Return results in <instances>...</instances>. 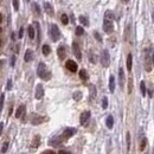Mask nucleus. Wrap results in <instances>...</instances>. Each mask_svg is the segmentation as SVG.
<instances>
[{"label":"nucleus","instance_id":"1","mask_svg":"<svg viewBox=\"0 0 154 154\" xmlns=\"http://www.w3.org/2000/svg\"><path fill=\"white\" fill-rule=\"evenodd\" d=\"M113 13L110 11H107L104 14V21H103V30L107 33H112L114 31V23H113Z\"/></svg>","mask_w":154,"mask_h":154},{"label":"nucleus","instance_id":"2","mask_svg":"<svg viewBox=\"0 0 154 154\" xmlns=\"http://www.w3.org/2000/svg\"><path fill=\"white\" fill-rule=\"evenodd\" d=\"M37 74H38V76H39L42 79H50V77H51V72L48 70L46 65H45L43 62H40L39 64H38Z\"/></svg>","mask_w":154,"mask_h":154},{"label":"nucleus","instance_id":"3","mask_svg":"<svg viewBox=\"0 0 154 154\" xmlns=\"http://www.w3.org/2000/svg\"><path fill=\"white\" fill-rule=\"evenodd\" d=\"M50 34H51V39H52L53 42L59 40V38H61V32H59V28H58V26H57L56 24H52V25H51Z\"/></svg>","mask_w":154,"mask_h":154},{"label":"nucleus","instance_id":"4","mask_svg":"<svg viewBox=\"0 0 154 154\" xmlns=\"http://www.w3.org/2000/svg\"><path fill=\"white\" fill-rule=\"evenodd\" d=\"M101 63L104 68H107L110 63V55H109V51L107 50V49L102 51V53H101Z\"/></svg>","mask_w":154,"mask_h":154},{"label":"nucleus","instance_id":"5","mask_svg":"<svg viewBox=\"0 0 154 154\" xmlns=\"http://www.w3.org/2000/svg\"><path fill=\"white\" fill-rule=\"evenodd\" d=\"M90 112L89 110H85V112H83L81 114V116H79V122H81V124H87V122H88V120L90 119Z\"/></svg>","mask_w":154,"mask_h":154},{"label":"nucleus","instance_id":"6","mask_svg":"<svg viewBox=\"0 0 154 154\" xmlns=\"http://www.w3.org/2000/svg\"><path fill=\"white\" fill-rule=\"evenodd\" d=\"M65 67H67V69L69 71H71V72H76V71H77V63H75V62L71 61V59L67 61Z\"/></svg>","mask_w":154,"mask_h":154},{"label":"nucleus","instance_id":"7","mask_svg":"<svg viewBox=\"0 0 154 154\" xmlns=\"http://www.w3.org/2000/svg\"><path fill=\"white\" fill-rule=\"evenodd\" d=\"M39 143H40V136L39 135H36L32 140V143H31V152H34L38 147H39Z\"/></svg>","mask_w":154,"mask_h":154},{"label":"nucleus","instance_id":"8","mask_svg":"<svg viewBox=\"0 0 154 154\" xmlns=\"http://www.w3.org/2000/svg\"><path fill=\"white\" fill-rule=\"evenodd\" d=\"M72 50H74V53H75L76 58L78 59V61H81V59H82L81 50H79V46H78V44H77L76 42H74V43H72Z\"/></svg>","mask_w":154,"mask_h":154},{"label":"nucleus","instance_id":"9","mask_svg":"<svg viewBox=\"0 0 154 154\" xmlns=\"http://www.w3.org/2000/svg\"><path fill=\"white\" fill-rule=\"evenodd\" d=\"M42 122H44V118L43 116H39V115H37V114H34V115H32V119H31V123L32 124H40Z\"/></svg>","mask_w":154,"mask_h":154},{"label":"nucleus","instance_id":"10","mask_svg":"<svg viewBox=\"0 0 154 154\" xmlns=\"http://www.w3.org/2000/svg\"><path fill=\"white\" fill-rule=\"evenodd\" d=\"M44 96V88H43L42 84H37V88H36V98H42Z\"/></svg>","mask_w":154,"mask_h":154},{"label":"nucleus","instance_id":"11","mask_svg":"<svg viewBox=\"0 0 154 154\" xmlns=\"http://www.w3.org/2000/svg\"><path fill=\"white\" fill-rule=\"evenodd\" d=\"M74 134H76V129L75 128H67L64 129V132L62 134V137H70Z\"/></svg>","mask_w":154,"mask_h":154},{"label":"nucleus","instance_id":"12","mask_svg":"<svg viewBox=\"0 0 154 154\" xmlns=\"http://www.w3.org/2000/svg\"><path fill=\"white\" fill-rule=\"evenodd\" d=\"M44 9H45V12L48 13V16L53 17V9H52V6H51L48 1H45V3H44Z\"/></svg>","mask_w":154,"mask_h":154},{"label":"nucleus","instance_id":"13","mask_svg":"<svg viewBox=\"0 0 154 154\" xmlns=\"http://www.w3.org/2000/svg\"><path fill=\"white\" fill-rule=\"evenodd\" d=\"M119 79H120V87L122 88L124 85V71L122 68H120V70H119Z\"/></svg>","mask_w":154,"mask_h":154},{"label":"nucleus","instance_id":"14","mask_svg":"<svg viewBox=\"0 0 154 154\" xmlns=\"http://www.w3.org/2000/svg\"><path fill=\"white\" fill-rule=\"evenodd\" d=\"M106 124H107V127H108L109 129L113 128V126H114V119H113L112 115H108V116H107V119H106Z\"/></svg>","mask_w":154,"mask_h":154},{"label":"nucleus","instance_id":"15","mask_svg":"<svg viewBox=\"0 0 154 154\" xmlns=\"http://www.w3.org/2000/svg\"><path fill=\"white\" fill-rule=\"evenodd\" d=\"M132 64H133V56H132V53H128V56H127L126 65H127V69H128L129 71L132 70Z\"/></svg>","mask_w":154,"mask_h":154},{"label":"nucleus","instance_id":"16","mask_svg":"<svg viewBox=\"0 0 154 154\" xmlns=\"http://www.w3.org/2000/svg\"><path fill=\"white\" fill-rule=\"evenodd\" d=\"M62 139H63L62 136H61V137H58V136L52 137V140H50V141H49V145H50V146H58L59 143H61Z\"/></svg>","mask_w":154,"mask_h":154},{"label":"nucleus","instance_id":"17","mask_svg":"<svg viewBox=\"0 0 154 154\" xmlns=\"http://www.w3.org/2000/svg\"><path fill=\"white\" fill-rule=\"evenodd\" d=\"M25 113V106L24 104H21V106H19V108L17 109V112H16V118L19 119L21 118V115Z\"/></svg>","mask_w":154,"mask_h":154},{"label":"nucleus","instance_id":"18","mask_svg":"<svg viewBox=\"0 0 154 154\" xmlns=\"http://www.w3.org/2000/svg\"><path fill=\"white\" fill-rule=\"evenodd\" d=\"M57 53H58L59 59H64L65 58V48L64 46H59L57 49Z\"/></svg>","mask_w":154,"mask_h":154},{"label":"nucleus","instance_id":"19","mask_svg":"<svg viewBox=\"0 0 154 154\" xmlns=\"http://www.w3.org/2000/svg\"><path fill=\"white\" fill-rule=\"evenodd\" d=\"M109 90L110 92H114L115 90V77L113 75L109 77Z\"/></svg>","mask_w":154,"mask_h":154},{"label":"nucleus","instance_id":"20","mask_svg":"<svg viewBox=\"0 0 154 154\" xmlns=\"http://www.w3.org/2000/svg\"><path fill=\"white\" fill-rule=\"evenodd\" d=\"M79 78H81L82 81H88V78H89V75H88L87 70L82 69V70L79 71Z\"/></svg>","mask_w":154,"mask_h":154},{"label":"nucleus","instance_id":"21","mask_svg":"<svg viewBox=\"0 0 154 154\" xmlns=\"http://www.w3.org/2000/svg\"><path fill=\"white\" fill-rule=\"evenodd\" d=\"M32 57H33V52H32L31 50H26L25 56H24V61L27 63V62H30L31 59H32Z\"/></svg>","mask_w":154,"mask_h":154},{"label":"nucleus","instance_id":"22","mask_svg":"<svg viewBox=\"0 0 154 154\" xmlns=\"http://www.w3.org/2000/svg\"><path fill=\"white\" fill-rule=\"evenodd\" d=\"M34 27H36V31H37V43H39V42H40V38H42L39 24H38V23H34Z\"/></svg>","mask_w":154,"mask_h":154},{"label":"nucleus","instance_id":"23","mask_svg":"<svg viewBox=\"0 0 154 154\" xmlns=\"http://www.w3.org/2000/svg\"><path fill=\"white\" fill-rule=\"evenodd\" d=\"M42 51H43V55H44V56H49L50 52H51V48L49 46V45L44 44L43 45V48H42Z\"/></svg>","mask_w":154,"mask_h":154},{"label":"nucleus","instance_id":"24","mask_svg":"<svg viewBox=\"0 0 154 154\" xmlns=\"http://www.w3.org/2000/svg\"><path fill=\"white\" fill-rule=\"evenodd\" d=\"M37 32H34V27L32 25L28 26V37H30V39H34V36H37Z\"/></svg>","mask_w":154,"mask_h":154},{"label":"nucleus","instance_id":"25","mask_svg":"<svg viewBox=\"0 0 154 154\" xmlns=\"http://www.w3.org/2000/svg\"><path fill=\"white\" fill-rule=\"evenodd\" d=\"M79 23H81L82 25L89 26V19H88V17H85V16H81V17H79Z\"/></svg>","mask_w":154,"mask_h":154},{"label":"nucleus","instance_id":"26","mask_svg":"<svg viewBox=\"0 0 154 154\" xmlns=\"http://www.w3.org/2000/svg\"><path fill=\"white\" fill-rule=\"evenodd\" d=\"M72 98L75 100V101H79V100L82 98V91H78V90H77V91H75L72 94Z\"/></svg>","mask_w":154,"mask_h":154},{"label":"nucleus","instance_id":"27","mask_svg":"<svg viewBox=\"0 0 154 154\" xmlns=\"http://www.w3.org/2000/svg\"><path fill=\"white\" fill-rule=\"evenodd\" d=\"M32 6H33L32 10H33V12L36 13V16H40V7H39V5H38L37 3H34Z\"/></svg>","mask_w":154,"mask_h":154},{"label":"nucleus","instance_id":"28","mask_svg":"<svg viewBox=\"0 0 154 154\" xmlns=\"http://www.w3.org/2000/svg\"><path fill=\"white\" fill-rule=\"evenodd\" d=\"M140 90H141V95L145 96L146 95V84H145V82L143 81L140 83Z\"/></svg>","mask_w":154,"mask_h":154},{"label":"nucleus","instance_id":"29","mask_svg":"<svg viewBox=\"0 0 154 154\" xmlns=\"http://www.w3.org/2000/svg\"><path fill=\"white\" fill-rule=\"evenodd\" d=\"M96 96V88L95 85H91V88H90V98H95Z\"/></svg>","mask_w":154,"mask_h":154},{"label":"nucleus","instance_id":"30","mask_svg":"<svg viewBox=\"0 0 154 154\" xmlns=\"http://www.w3.org/2000/svg\"><path fill=\"white\" fill-rule=\"evenodd\" d=\"M61 20H62V23H63V25H68V23H69V18H68L67 14H63L61 17Z\"/></svg>","mask_w":154,"mask_h":154},{"label":"nucleus","instance_id":"31","mask_svg":"<svg viewBox=\"0 0 154 154\" xmlns=\"http://www.w3.org/2000/svg\"><path fill=\"white\" fill-rule=\"evenodd\" d=\"M126 139H127V148L129 151L130 149V134H129V132L126 134Z\"/></svg>","mask_w":154,"mask_h":154},{"label":"nucleus","instance_id":"32","mask_svg":"<svg viewBox=\"0 0 154 154\" xmlns=\"http://www.w3.org/2000/svg\"><path fill=\"white\" fill-rule=\"evenodd\" d=\"M107 107H108V98L103 97V100H102V108H103V109H107Z\"/></svg>","mask_w":154,"mask_h":154},{"label":"nucleus","instance_id":"33","mask_svg":"<svg viewBox=\"0 0 154 154\" xmlns=\"http://www.w3.org/2000/svg\"><path fill=\"white\" fill-rule=\"evenodd\" d=\"M83 32H84V30L82 28V26H78V27L76 28V34H77V36H82Z\"/></svg>","mask_w":154,"mask_h":154},{"label":"nucleus","instance_id":"34","mask_svg":"<svg viewBox=\"0 0 154 154\" xmlns=\"http://www.w3.org/2000/svg\"><path fill=\"white\" fill-rule=\"evenodd\" d=\"M7 149H9V142L6 141V142L3 143V147H1V152H3V153H5Z\"/></svg>","mask_w":154,"mask_h":154},{"label":"nucleus","instance_id":"35","mask_svg":"<svg viewBox=\"0 0 154 154\" xmlns=\"http://www.w3.org/2000/svg\"><path fill=\"white\" fill-rule=\"evenodd\" d=\"M146 143H147V140H146L145 137H143V139H142V141H141V145H140V149H141V151H143V149H145Z\"/></svg>","mask_w":154,"mask_h":154},{"label":"nucleus","instance_id":"36","mask_svg":"<svg viewBox=\"0 0 154 154\" xmlns=\"http://www.w3.org/2000/svg\"><path fill=\"white\" fill-rule=\"evenodd\" d=\"M12 5H13V9L16 10V11H18V9H19V1H18V0H14L13 3H12Z\"/></svg>","mask_w":154,"mask_h":154},{"label":"nucleus","instance_id":"37","mask_svg":"<svg viewBox=\"0 0 154 154\" xmlns=\"http://www.w3.org/2000/svg\"><path fill=\"white\" fill-rule=\"evenodd\" d=\"M12 89V79L7 81V85H6V90H11Z\"/></svg>","mask_w":154,"mask_h":154},{"label":"nucleus","instance_id":"38","mask_svg":"<svg viewBox=\"0 0 154 154\" xmlns=\"http://www.w3.org/2000/svg\"><path fill=\"white\" fill-rule=\"evenodd\" d=\"M4 101H5V94H1V101H0V109H3Z\"/></svg>","mask_w":154,"mask_h":154},{"label":"nucleus","instance_id":"39","mask_svg":"<svg viewBox=\"0 0 154 154\" xmlns=\"http://www.w3.org/2000/svg\"><path fill=\"white\" fill-rule=\"evenodd\" d=\"M133 90V83H132V79H129V85H128V92L130 94Z\"/></svg>","mask_w":154,"mask_h":154},{"label":"nucleus","instance_id":"40","mask_svg":"<svg viewBox=\"0 0 154 154\" xmlns=\"http://www.w3.org/2000/svg\"><path fill=\"white\" fill-rule=\"evenodd\" d=\"M94 36H95V38L98 40V42H102V38H101V37H100V34H98V32H95V33H94Z\"/></svg>","mask_w":154,"mask_h":154},{"label":"nucleus","instance_id":"41","mask_svg":"<svg viewBox=\"0 0 154 154\" xmlns=\"http://www.w3.org/2000/svg\"><path fill=\"white\" fill-rule=\"evenodd\" d=\"M14 64H16V56H12V58H11V67H14Z\"/></svg>","mask_w":154,"mask_h":154},{"label":"nucleus","instance_id":"42","mask_svg":"<svg viewBox=\"0 0 154 154\" xmlns=\"http://www.w3.org/2000/svg\"><path fill=\"white\" fill-rule=\"evenodd\" d=\"M24 36V27H21L19 30V34H18V37H19V38H21V37Z\"/></svg>","mask_w":154,"mask_h":154},{"label":"nucleus","instance_id":"43","mask_svg":"<svg viewBox=\"0 0 154 154\" xmlns=\"http://www.w3.org/2000/svg\"><path fill=\"white\" fill-rule=\"evenodd\" d=\"M43 154H55V152L53 151H45Z\"/></svg>","mask_w":154,"mask_h":154},{"label":"nucleus","instance_id":"44","mask_svg":"<svg viewBox=\"0 0 154 154\" xmlns=\"http://www.w3.org/2000/svg\"><path fill=\"white\" fill-rule=\"evenodd\" d=\"M58 154H70V153H69V152H67V151H59Z\"/></svg>","mask_w":154,"mask_h":154},{"label":"nucleus","instance_id":"45","mask_svg":"<svg viewBox=\"0 0 154 154\" xmlns=\"http://www.w3.org/2000/svg\"><path fill=\"white\" fill-rule=\"evenodd\" d=\"M89 59L90 61L92 62V63H95V58H94V56H92V55H90V57H89Z\"/></svg>","mask_w":154,"mask_h":154},{"label":"nucleus","instance_id":"46","mask_svg":"<svg viewBox=\"0 0 154 154\" xmlns=\"http://www.w3.org/2000/svg\"><path fill=\"white\" fill-rule=\"evenodd\" d=\"M153 64H154V53H153Z\"/></svg>","mask_w":154,"mask_h":154},{"label":"nucleus","instance_id":"47","mask_svg":"<svg viewBox=\"0 0 154 154\" xmlns=\"http://www.w3.org/2000/svg\"><path fill=\"white\" fill-rule=\"evenodd\" d=\"M153 19H154V12H153Z\"/></svg>","mask_w":154,"mask_h":154},{"label":"nucleus","instance_id":"48","mask_svg":"<svg viewBox=\"0 0 154 154\" xmlns=\"http://www.w3.org/2000/svg\"><path fill=\"white\" fill-rule=\"evenodd\" d=\"M21 154H25V153H21Z\"/></svg>","mask_w":154,"mask_h":154}]
</instances>
